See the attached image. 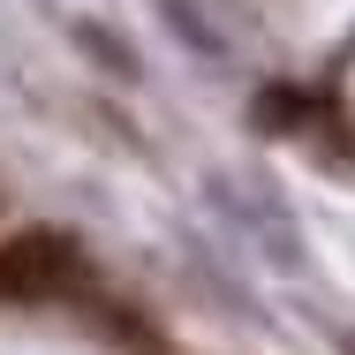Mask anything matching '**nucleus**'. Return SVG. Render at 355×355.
I'll use <instances>...</instances> for the list:
<instances>
[{
  "mask_svg": "<svg viewBox=\"0 0 355 355\" xmlns=\"http://www.w3.org/2000/svg\"><path fill=\"white\" fill-rule=\"evenodd\" d=\"M302 114H310V98H302V91H287V83L257 91V121H265V129H302Z\"/></svg>",
  "mask_w": 355,
  "mask_h": 355,
  "instance_id": "2",
  "label": "nucleus"
},
{
  "mask_svg": "<svg viewBox=\"0 0 355 355\" xmlns=\"http://www.w3.org/2000/svg\"><path fill=\"white\" fill-rule=\"evenodd\" d=\"M61 272H69V242H61L53 227H23V234L0 250V302H38Z\"/></svg>",
  "mask_w": 355,
  "mask_h": 355,
  "instance_id": "1",
  "label": "nucleus"
}]
</instances>
